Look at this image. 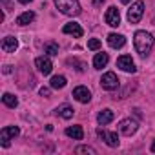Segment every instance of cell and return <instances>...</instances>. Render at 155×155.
<instances>
[{
    "label": "cell",
    "instance_id": "cell-1",
    "mask_svg": "<svg viewBox=\"0 0 155 155\" xmlns=\"http://www.w3.org/2000/svg\"><path fill=\"white\" fill-rule=\"evenodd\" d=\"M133 46L140 57H146L153 48V35L148 31H137L133 37Z\"/></svg>",
    "mask_w": 155,
    "mask_h": 155
},
{
    "label": "cell",
    "instance_id": "cell-2",
    "mask_svg": "<svg viewBox=\"0 0 155 155\" xmlns=\"http://www.w3.org/2000/svg\"><path fill=\"white\" fill-rule=\"evenodd\" d=\"M55 6L62 15H68V17H77L82 11L79 0H55Z\"/></svg>",
    "mask_w": 155,
    "mask_h": 155
},
{
    "label": "cell",
    "instance_id": "cell-3",
    "mask_svg": "<svg viewBox=\"0 0 155 155\" xmlns=\"http://www.w3.org/2000/svg\"><path fill=\"white\" fill-rule=\"evenodd\" d=\"M18 133H20L18 126H6L2 131H0V146H2V148H8V146L11 144V140H13L15 137H18Z\"/></svg>",
    "mask_w": 155,
    "mask_h": 155
},
{
    "label": "cell",
    "instance_id": "cell-4",
    "mask_svg": "<svg viewBox=\"0 0 155 155\" xmlns=\"http://www.w3.org/2000/svg\"><path fill=\"white\" fill-rule=\"evenodd\" d=\"M142 13H144V2H142V0H137V2H133L131 8L128 9V22H130V24L140 22Z\"/></svg>",
    "mask_w": 155,
    "mask_h": 155
},
{
    "label": "cell",
    "instance_id": "cell-5",
    "mask_svg": "<svg viewBox=\"0 0 155 155\" xmlns=\"http://www.w3.org/2000/svg\"><path fill=\"white\" fill-rule=\"evenodd\" d=\"M101 86H102L104 90H108V91L117 90V88H119V79H117V75L111 73V71L104 73V75H102V79H101Z\"/></svg>",
    "mask_w": 155,
    "mask_h": 155
},
{
    "label": "cell",
    "instance_id": "cell-6",
    "mask_svg": "<svg viewBox=\"0 0 155 155\" xmlns=\"http://www.w3.org/2000/svg\"><path fill=\"white\" fill-rule=\"evenodd\" d=\"M119 130H120L122 135L130 137V135H133V133L139 130V124H137V120H133V119H122V120L119 122Z\"/></svg>",
    "mask_w": 155,
    "mask_h": 155
},
{
    "label": "cell",
    "instance_id": "cell-7",
    "mask_svg": "<svg viewBox=\"0 0 155 155\" xmlns=\"http://www.w3.org/2000/svg\"><path fill=\"white\" fill-rule=\"evenodd\" d=\"M117 68H120V69L126 71V73H135V71H137L135 62H133V58H131L130 55H122V57H119V58H117Z\"/></svg>",
    "mask_w": 155,
    "mask_h": 155
},
{
    "label": "cell",
    "instance_id": "cell-8",
    "mask_svg": "<svg viewBox=\"0 0 155 155\" xmlns=\"http://www.w3.org/2000/svg\"><path fill=\"white\" fill-rule=\"evenodd\" d=\"M104 20H106L108 26L117 28V26L120 24V13H119V9H117L115 6L108 8V11H106V15H104Z\"/></svg>",
    "mask_w": 155,
    "mask_h": 155
},
{
    "label": "cell",
    "instance_id": "cell-9",
    "mask_svg": "<svg viewBox=\"0 0 155 155\" xmlns=\"http://www.w3.org/2000/svg\"><path fill=\"white\" fill-rule=\"evenodd\" d=\"M97 135H99V139H102L110 148H117V146H119V135H117L115 131H104V130H99Z\"/></svg>",
    "mask_w": 155,
    "mask_h": 155
},
{
    "label": "cell",
    "instance_id": "cell-10",
    "mask_svg": "<svg viewBox=\"0 0 155 155\" xmlns=\"http://www.w3.org/2000/svg\"><path fill=\"white\" fill-rule=\"evenodd\" d=\"M73 97H75V101H79V102H82V104H88V102L91 101V91H90L86 86H77V88L73 90Z\"/></svg>",
    "mask_w": 155,
    "mask_h": 155
},
{
    "label": "cell",
    "instance_id": "cell-11",
    "mask_svg": "<svg viewBox=\"0 0 155 155\" xmlns=\"http://www.w3.org/2000/svg\"><path fill=\"white\" fill-rule=\"evenodd\" d=\"M35 64H37L38 71H40L42 75H49L51 69H53V62H51L49 57H38V58L35 60Z\"/></svg>",
    "mask_w": 155,
    "mask_h": 155
},
{
    "label": "cell",
    "instance_id": "cell-12",
    "mask_svg": "<svg viewBox=\"0 0 155 155\" xmlns=\"http://www.w3.org/2000/svg\"><path fill=\"white\" fill-rule=\"evenodd\" d=\"M62 33H66V35H73V37H77V38H81V37L84 35L82 28L77 24V22H68V24L62 28Z\"/></svg>",
    "mask_w": 155,
    "mask_h": 155
},
{
    "label": "cell",
    "instance_id": "cell-13",
    "mask_svg": "<svg viewBox=\"0 0 155 155\" xmlns=\"http://www.w3.org/2000/svg\"><path fill=\"white\" fill-rule=\"evenodd\" d=\"M0 48H2V51H6V53H15V49L18 48V40L15 37H6V38H2Z\"/></svg>",
    "mask_w": 155,
    "mask_h": 155
},
{
    "label": "cell",
    "instance_id": "cell-14",
    "mask_svg": "<svg viewBox=\"0 0 155 155\" xmlns=\"http://www.w3.org/2000/svg\"><path fill=\"white\" fill-rule=\"evenodd\" d=\"M108 44H110V48H113V49H120V48L126 44V38H124V35L110 33V35H108Z\"/></svg>",
    "mask_w": 155,
    "mask_h": 155
},
{
    "label": "cell",
    "instance_id": "cell-15",
    "mask_svg": "<svg viewBox=\"0 0 155 155\" xmlns=\"http://www.w3.org/2000/svg\"><path fill=\"white\" fill-rule=\"evenodd\" d=\"M115 119V115H113V111L110 110V108H106V110H102L99 115H97V122L101 124V126H106V124H110L111 120Z\"/></svg>",
    "mask_w": 155,
    "mask_h": 155
},
{
    "label": "cell",
    "instance_id": "cell-16",
    "mask_svg": "<svg viewBox=\"0 0 155 155\" xmlns=\"http://www.w3.org/2000/svg\"><path fill=\"white\" fill-rule=\"evenodd\" d=\"M66 135L69 139H75V140H82L84 139V130L81 126H69V128H66Z\"/></svg>",
    "mask_w": 155,
    "mask_h": 155
},
{
    "label": "cell",
    "instance_id": "cell-17",
    "mask_svg": "<svg viewBox=\"0 0 155 155\" xmlns=\"http://www.w3.org/2000/svg\"><path fill=\"white\" fill-rule=\"evenodd\" d=\"M108 60H110V57H108V53H97L95 57H93V68L95 69H102V68H106V64H108Z\"/></svg>",
    "mask_w": 155,
    "mask_h": 155
},
{
    "label": "cell",
    "instance_id": "cell-18",
    "mask_svg": "<svg viewBox=\"0 0 155 155\" xmlns=\"http://www.w3.org/2000/svg\"><path fill=\"white\" fill-rule=\"evenodd\" d=\"M33 20H35V13H33V11H26V13H22V15L17 17V24H18V26H28V24H31Z\"/></svg>",
    "mask_w": 155,
    "mask_h": 155
},
{
    "label": "cell",
    "instance_id": "cell-19",
    "mask_svg": "<svg viewBox=\"0 0 155 155\" xmlns=\"http://www.w3.org/2000/svg\"><path fill=\"white\" fill-rule=\"evenodd\" d=\"M49 86H51L53 90H62V88L66 86V77H64V75H55V77H51Z\"/></svg>",
    "mask_w": 155,
    "mask_h": 155
},
{
    "label": "cell",
    "instance_id": "cell-20",
    "mask_svg": "<svg viewBox=\"0 0 155 155\" xmlns=\"http://www.w3.org/2000/svg\"><path fill=\"white\" fill-rule=\"evenodd\" d=\"M55 111H57V115H60L62 119H71V117H73V113H75V111H73V108H71V106H68V104L58 106Z\"/></svg>",
    "mask_w": 155,
    "mask_h": 155
},
{
    "label": "cell",
    "instance_id": "cell-21",
    "mask_svg": "<svg viewBox=\"0 0 155 155\" xmlns=\"http://www.w3.org/2000/svg\"><path fill=\"white\" fill-rule=\"evenodd\" d=\"M2 102H4L8 108H17V106H18V99H17L15 95H11V93H4V95H2Z\"/></svg>",
    "mask_w": 155,
    "mask_h": 155
},
{
    "label": "cell",
    "instance_id": "cell-22",
    "mask_svg": "<svg viewBox=\"0 0 155 155\" xmlns=\"http://www.w3.org/2000/svg\"><path fill=\"white\" fill-rule=\"evenodd\" d=\"M44 51L48 53V57H53V55H58V46H57L55 42H49V44H46V48H44Z\"/></svg>",
    "mask_w": 155,
    "mask_h": 155
},
{
    "label": "cell",
    "instance_id": "cell-23",
    "mask_svg": "<svg viewBox=\"0 0 155 155\" xmlns=\"http://www.w3.org/2000/svg\"><path fill=\"white\" fill-rule=\"evenodd\" d=\"M101 40L99 38H90L88 40V49H91V51H97V49H101Z\"/></svg>",
    "mask_w": 155,
    "mask_h": 155
},
{
    "label": "cell",
    "instance_id": "cell-24",
    "mask_svg": "<svg viewBox=\"0 0 155 155\" xmlns=\"http://www.w3.org/2000/svg\"><path fill=\"white\" fill-rule=\"evenodd\" d=\"M75 153H91V155H95L97 151L91 146H79V148H75Z\"/></svg>",
    "mask_w": 155,
    "mask_h": 155
},
{
    "label": "cell",
    "instance_id": "cell-25",
    "mask_svg": "<svg viewBox=\"0 0 155 155\" xmlns=\"http://www.w3.org/2000/svg\"><path fill=\"white\" fill-rule=\"evenodd\" d=\"M68 64H77V66H79V71H84V64L82 62H79V60H68Z\"/></svg>",
    "mask_w": 155,
    "mask_h": 155
},
{
    "label": "cell",
    "instance_id": "cell-26",
    "mask_svg": "<svg viewBox=\"0 0 155 155\" xmlns=\"http://www.w3.org/2000/svg\"><path fill=\"white\" fill-rule=\"evenodd\" d=\"M40 95L42 97H49V88H42L40 90Z\"/></svg>",
    "mask_w": 155,
    "mask_h": 155
},
{
    "label": "cell",
    "instance_id": "cell-27",
    "mask_svg": "<svg viewBox=\"0 0 155 155\" xmlns=\"http://www.w3.org/2000/svg\"><path fill=\"white\" fill-rule=\"evenodd\" d=\"M4 73H11V66H4Z\"/></svg>",
    "mask_w": 155,
    "mask_h": 155
},
{
    "label": "cell",
    "instance_id": "cell-28",
    "mask_svg": "<svg viewBox=\"0 0 155 155\" xmlns=\"http://www.w3.org/2000/svg\"><path fill=\"white\" fill-rule=\"evenodd\" d=\"M102 2H104V0H93V4H95V6H101Z\"/></svg>",
    "mask_w": 155,
    "mask_h": 155
},
{
    "label": "cell",
    "instance_id": "cell-29",
    "mask_svg": "<svg viewBox=\"0 0 155 155\" xmlns=\"http://www.w3.org/2000/svg\"><path fill=\"white\" fill-rule=\"evenodd\" d=\"M18 2H20V4H29L31 0H18Z\"/></svg>",
    "mask_w": 155,
    "mask_h": 155
},
{
    "label": "cell",
    "instance_id": "cell-30",
    "mask_svg": "<svg viewBox=\"0 0 155 155\" xmlns=\"http://www.w3.org/2000/svg\"><path fill=\"white\" fill-rule=\"evenodd\" d=\"M151 151H153V153H155V140H153V142H151Z\"/></svg>",
    "mask_w": 155,
    "mask_h": 155
},
{
    "label": "cell",
    "instance_id": "cell-31",
    "mask_svg": "<svg viewBox=\"0 0 155 155\" xmlns=\"http://www.w3.org/2000/svg\"><path fill=\"white\" fill-rule=\"evenodd\" d=\"M120 2H122V4H130V2H131V0H120Z\"/></svg>",
    "mask_w": 155,
    "mask_h": 155
}]
</instances>
